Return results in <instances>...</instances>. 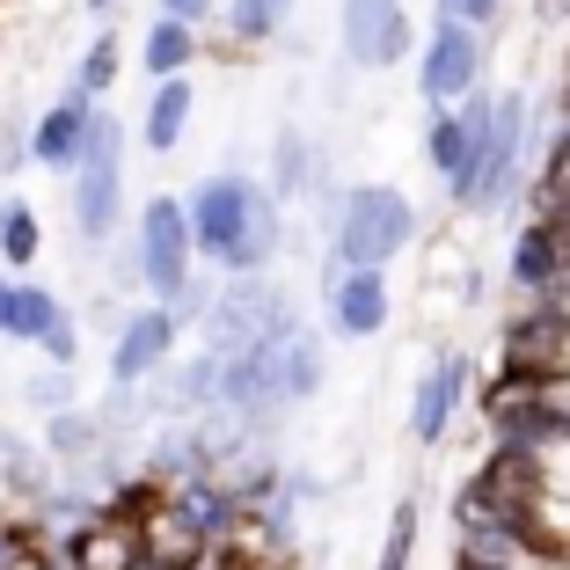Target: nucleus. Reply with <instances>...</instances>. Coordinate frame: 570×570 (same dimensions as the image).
Masks as SVG:
<instances>
[{
	"label": "nucleus",
	"mask_w": 570,
	"mask_h": 570,
	"mask_svg": "<svg viewBox=\"0 0 570 570\" xmlns=\"http://www.w3.org/2000/svg\"><path fill=\"white\" fill-rule=\"evenodd\" d=\"M190 213V242H198V264L213 278H271L285 256V213L264 190V176L249 168H213L205 184L184 190Z\"/></svg>",
	"instance_id": "1"
},
{
	"label": "nucleus",
	"mask_w": 570,
	"mask_h": 570,
	"mask_svg": "<svg viewBox=\"0 0 570 570\" xmlns=\"http://www.w3.org/2000/svg\"><path fill=\"white\" fill-rule=\"evenodd\" d=\"M322 242H330L322 271H387L417 242V205H410L403 184H352L336 198Z\"/></svg>",
	"instance_id": "2"
},
{
	"label": "nucleus",
	"mask_w": 570,
	"mask_h": 570,
	"mask_svg": "<svg viewBox=\"0 0 570 570\" xmlns=\"http://www.w3.org/2000/svg\"><path fill=\"white\" fill-rule=\"evenodd\" d=\"M534 161H541V118H534V96L527 88H498V110H490V139H483V161H475L469 190H461V213L490 219V213H520L527 184H534Z\"/></svg>",
	"instance_id": "3"
},
{
	"label": "nucleus",
	"mask_w": 570,
	"mask_h": 570,
	"mask_svg": "<svg viewBox=\"0 0 570 570\" xmlns=\"http://www.w3.org/2000/svg\"><path fill=\"white\" fill-rule=\"evenodd\" d=\"M125 147H132V132L118 125V110H96V125H88V147H81V168L67 176V219L73 235L88 242V249H102V242L118 235L125 219Z\"/></svg>",
	"instance_id": "4"
},
{
	"label": "nucleus",
	"mask_w": 570,
	"mask_h": 570,
	"mask_svg": "<svg viewBox=\"0 0 570 570\" xmlns=\"http://www.w3.org/2000/svg\"><path fill=\"white\" fill-rule=\"evenodd\" d=\"M453 563H475V570H570L534 527L504 520L498 504H483L469 483H453Z\"/></svg>",
	"instance_id": "5"
},
{
	"label": "nucleus",
	"mask_w": 570,
	"mask_h": 570,
	"mask_svg": "<svg viewBox=\"0 0 570 570\" xmlns=\"http://www.w3.org/2000/svg\"><path fill=\"white\" fill-rule=\"evenodd\" d=\"M132 256H139V285L154 307H176L184 285L198 278V242H190V213L176 190H154L132 219Z\"/></svg>",
	"instance_id": "6"
},
{
	"label": "nucleus",
	"mask_w": 570,
	"mask_h": 570,
	"mask_svg": "<svg viewBox=\"0 0 570 570\" xmlns=\"http://www.w3.org/2000/svg\"><path fill=\"white\" fill-rule=\"evenodd\" d=\"M336 51L352 73H387L417 51L410 0H336Z\"/></svg>",
	"instance_id": "7"
},
{
	"label": "nucleus",
	"mask_w": 570,
	"mask_h": 570,
	"mask_svg": "<svg viewBox=\"0 0 570 570\" xmlns=\"http://www.w3.org/2000/svg\"><path fill=\"white\" fill-rule=\"evenodd\" d=\"M490 73V37L461 30V22H432L417 45V96L424 110H461Z\"/></svg>",
	"instance_id": "8"
},
{
	"label": "nucleus",
	"mask_w": 570,
	"mask_h": 570,
	"mask_svg": "<svg viewBox=\"0 0 570 570\" xmlns=\"http://www.w3.org/2000/svg\"><path fill=\"white\" fill-rule=\"evenodd\" d=\"M490 110H498V88H475L461 110H432L424 118V168H432L446 198H461L483 161V139H490Z\"/></svg>",
	"instance_id": "9"
},
{
	"label": "nucleus",
	"mask_w": 570,
	"mask_h": 570,
	"mask_svg": "<svg viewBox=\"0 0 570 570\" xmlns=\"http://www.w3.org/2000/svg\"><path fill=\"white\" fill-rule=\"evenodd\" d=\"M395 322V285L387 271H322V336L366 344Z\"/></svg>",
	"instance_id": "10"
},
{
	"label": "nucleus",
	"mask_w": 570,
	"mask_h": 570,
	"mask_svg": "<svg viewBox=\"0 0 570 570\" xmlns=\"http://www.w3.org/2000/svg\"><path fill=\"white\" fill-rule=\"evenodd\" d=\"M504 278L527 307H570V242L541 219H520L504 242Z\"/></svg>",
	"instance_id": "11"
},
{
	"label": "nucleus",
	"mask_w": 570,
	"mask_h": 570,
	"mask_svg": "<svg viewBox=\"0 0 570 570\" xmlns=\"http://www.w3.org/2000/svg\"><path fill=\"white\" fill-rule=\"evenodd\" d=\"M176 352H184V322L168 315V307H132L125 315V330L110 336V387H154L168 366H176Z\"/></svg>",
	"instance_id": "12"
},
{
	"label": "nucleus",
	"mask_w": 570,
	"mask_h": 570,
	"mask_svg": "<svg viewBox=\"0 0 570 570\" xmlns=\"http://www.w3.org/2000/svg\"><path fill=\"white\" fill-rule=\"evenodd\" d=\"M469 403H475V358L469 352H439L432 366L417 373V387H410V439H417L424 453L446 446V432L461 424Z\"/></svg>",
	"instance_id": "13"
},
{
	"label": "nucleus",
	"mask_w": 570,
	"mask_h": 570,
	"mask_svg": "<svg viewBox=\"0 0 570 570\" xmlns=\"http://www.w3.org/2000/svg\"><path fill=\"white\" fill-rule=\"evenodd\" d=\"M96 110H102V102L88 96L81 81H67V88H59V96H51L45 110L30 118V161L51 168V176H73V168H81V147H88V125H96Z\"/></svg>",
	"instance_id": "14"
},
{
	"label": "nucleus",
	"mask_w": 570,
	"mask_h": 570,
	"mask_svg": "<svg viewBox=\"0 0 570 570\" xmlns=\"http://www.w3.org/2000/svg\"><path fill=\"white\" fill-rule=\"evenodd\" d=\"M59 549H67V563L73 570H139L147 563V549H139V527L132 520H118V512H88L81 527H67L59 534Z\"/></svg>",
	"instance_id": "15"
},
{
	"label": "nucleus",
	"mask_w": 570,
	"mask_h": 570,
	"mask_svg": "<svg viewBox=\"0 0 570 570\" xmlns=\"http://www.w3.org/2000/svg\"><path fill=\"white\" fill-rule=\"evenodd\" d=\"M293 16H301V0H227V8H219V59H227V51L249 59V51L278 45Z\"/></svg>",
	"instance_id": "16"
},
{
	"label": "nucleus",
	"mask_w": 570,
	"mask_h": 570,
	"mask_svg": "<svg viewBox=\"0 0 570 570\" xmlns=\"http://www.w3.org/2000/svg\"><path fill=\"white\" fill-rule=\"evenodd\" d=\"M139 549H147V570H205L213 563V541H205L176 504H161L154 520H139Z\"/></svg>",
	"instance_id": "17"
},
{
	"label": "nucleus",
	"mask_w": 570,
	"mask_h": 570,
	"mask_svg": "<svg viewBox=\"0 0 570 570\" xmlns=\"http://www.w3.org/2000/svg\"><path fill=\"white\" fill-rule=\"evenodd\" d=\"M205 59V30H184V22L154 16L147 37H139V73H147L154 88L161 81H190V67Z\"/></svg>",
	"instance_id": "18"
},
{
	"label": "nucleus",
	"mask_w": 570,
	"mask_h": 570,
	"mask_svg": "<svg viewBox=\"0 0 570 570\" xmlns=\"http://www.w3.org/2000/svg\"><path fill=\"white\" fill-rule=\"evenodd\" d=\"M190 110H198V81H161L147 88V118H139V147L147 154H176L190 132Z\"/></svg>",
	"instance_id": "19"
},
{
	"label": "nucleus",
	"mask_w": 570,
	"mask_h": 570,
	"mask_svg": "<svg viewBox=\"0 0 570 570\" xmlns=\"http://www.w3.org/2000/svg\"><path fill=\"white\" fill-rule=\"evenodd\" d=\"M322 387H330V336L301 322V330L285 336V410L315 403Z\"/></svg>",
	"instance_id": "20"
},
{
	"label": "nucleus",
	"mask_w": 570,
	"mask_h": 570,
	"mask_svg": "<svg viewBox=\"0 0 570 570\" xmlns=\"http://www.w3.org/2000/svg\"><path fill=\"white\" fill-rule=\"evenodd\" d=\"M73 307L59 301V293H51V285H30V278H16V315H8V344H45L51 330H59V322H67Z\"/></svg>",
	"instance_id": "21"
},
{
	"label": "nucleus",
	"mask_w": 570,
	"mask_h": 570,
	"mask_svg": "<svg viewBox=\"0 0 570 570\" xmlns=\"http://www.w3.org/2000/svg\"><path fill=\"white\" fill-rule=\"evenodd\" d=\"M45 256V219H37L30 198H0V271L16 278Z\"/></svg>",
	"instance_id": "22"
},
{
	"label": "nucleus",
	"mask_w": 570,
	"mask_h": 570,
	"mask_svg": "<svg viewBox=\"0 0 570 570\" xmlns=\"http://www.w3.org/2000/svg\"><path fill=\"white\" fill-rule=\"evenodd\" d=\"M45 453L51 461H102L110 453V439H102V424L88 417V410H59V417H45Z\"/></svg>",
	"instance_id": "23"
},
{
	"label": "nucleus",
	"mask_w": 570,
	"mask_h": 570,
	"mask_svg": "<svg viewBox=\"0 0 570 570\" xmlns=\"http://www.w3.org/2000/svg\"><path fill=\"white\" fill-rule=\"evenodd\" d=\"M417 527H424V504H417V498H403L395 512H387L381 563H373V570H410V563H417Z\"/></svg>",
	"instance_id": "24"
},
{
	"label": "nucleus",
	"mask_w": 570,
	"mask_h": 570,
	"mask_svg": "<svg viewBox=\"0 0 570 570\" xmlns=\"http://www.w3.org/2000/svg\"><path fill=\"white\" fill-rule=\"evenodd\" d=\"M118 73H125V51H118V30H102L96 45L81 51V67H73V81H81L88 96L102 102V96H110V88H118Z\"/></svg>",
	"instance_id": "25"
},
{
	"label": "nucleus",
	"mask_w": 570,
	"mask_h": 570,
	"mask_svg": "<svg viewBox=\"0 0 570 570\" xmlns=\"http://www.w3.org/2000/svg\"><path fill=\"white\" fill-rule=\"evenodd\" d=\"M22 403H30L37 417H59V410H73V373H51V366H37L30 381H22Z\"/></svg>",
	"instance_id": "26"
},
{
	"label": "nucleus",
	"mask_w": 570,
	"mask_h": 570,
	"mask_svg": "<svg viewBox=\"0 0 570 570\" xmlns=\"http://www.w3.org/2000/svg\"><path fill=\"white\" fill-rule=\"evenodd\" d=\"M432 22H461V30L490 37L504 22V0H432Z\"/></svg>",
	"instance_id": "27"
},
{
	"label": "nucleus",
	"mask_w": 570,
	"mask_h": 570,
	"mask_svg": "<svg viewBox=\"0 0 570 570\" xmlns=\"http://www.w3.org/2000/svg\"><path fill=\"white\" fill-rule=\"evenodd\" d=\"M16 168H30V118L0 125V176H16Z\"/></svg>",
	"instance_id": "28"
},
{
	"label": "nucleus",
	"mask_w": 570,
	"mask_h": 570,
	"mask_svg": "<svg viewBox=\"0 0 570 570\" xmlns=\"http://www.w3.org/2000/svg\"><path fill=\"white\" fill-rule=\"evenodd\" d=\"M168 22H184V30H205V22H219V0H154Z\"/></svg>",
	"instance_id": "29"
},
{
	"label": "nucleus",
	"mask_w": 570,
	"mask_h": 570,
	"mask_svg": "<svg viewBox=\"0 0 570 570\" xmlns=\"http://www.w3.org/2000/svg\"><path fill=\"white\" fill-rule=\"evenodd\" d=\"M8 315H16V278L0 271V336H8Z\"/></svg>",
	"instance_id": "30"
},
{
	"label": "nucleus",
	"mask_w": 570,
	"mask_h": 570,
	"mask_svg": "<svg viewBox=\"0 0 570 570\" xmlns=\"http://www.w3.org/2000/svg\"><path fill=\"white\" fill-rule=\"evenodd\" d=\"M563 16H570L563 0H541V22H563Z\"/></svg>",
	"instance_id": "31"
},
{
	"label": "nucleus",
	"mask_w": 570,
	"mask_h": 570,
	"mask_svg": "<svg viewBox=\"0 0 570 570\" xmlns=\"http://www.w3.org/2000/svg\"><path fill=\"white\" fill-rule=\"evenodd\" d=\"M125 0H88V16H118Z\"/></svg>",
	"instance_id": "32"
},
{
	"label": "nucleus",
	"mask_w": 570,
	"mask_h": 570,
	"mask_svg": "<svg viewBox=\"0 0 570 570\" xmlns=\"http://www.w3.org/2000/svg\"><path fill=\"white\" fill-rule=\"evenodd\" d=\"M453 570H475V563H453Z\"/></svg>",
	"instance_id": "33"
}]
</instances>
